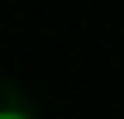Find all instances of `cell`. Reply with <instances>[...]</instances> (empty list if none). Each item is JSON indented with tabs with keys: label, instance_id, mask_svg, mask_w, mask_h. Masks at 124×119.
<instances>
[{
	"label": "cell",
	"instance_id": "6da1fadb",
	"mask_svg": "<svg viewBox=\"0 0 124 119\" xmlns=\"http://www.w3.org/2000/svg\"><path fill=\"white\" fill-rule=\"evenodd\" d=\"M0 119H29V114H24V110H10V105H5V110H0Z\"/></svg>",
	"mask_w": 124,
	"mask_h": 119
}]
</instances>
